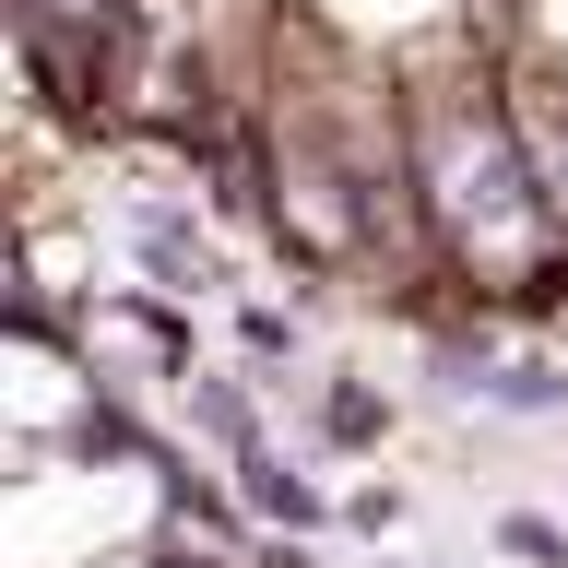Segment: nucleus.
Segmentation results:
<instances>
[{
  "mask_svg": "<svg viewBox=\"0 0 568 568\" xmlns=\"http://www.w3.org/2000/svg\"><path fill=\"white\" fill-rule=\"evenodd\" d=\"M237 509H248L261 532H296V545L344 521V497L320 486L308 462H284V450H248V462H237Z\"/></svg>",
  "mask_w": 568,
  "mask_h": 568,
  "instance_id": "2",
  "label": "nucleus"
},
{
  "mask_svg": "<svg viewBox=\"0 0 568 568\" xmlns=\"http://www.w3.org/2000/svg\"><path fill=\"white\" fill-rule=\"evenodd\" d=\"M119 237L142 248V273L166 284V296H225V248L202 237V202H166V190H142V202H119Z\"/></svg>",
  "mask_w": 568,
  "mask_h": 568,
  "instance_id": "1",
  "label": "nucleus"
},
{
  "mask_svg": "<svg viewBox=\"0 0 568 568\" xmlns=\"http://www.w3.org/2000/svg\"><path fill=\"white\" fill-rule=\"evenodd\" d=\"M237 344L261 355V367H284V355H296V320L284 308H237Z\"/></svg>",
  "mask_w": 568,
  "mask_h": 568,
  "instance_id": "8",
  "label": "nucleus"
},
{
  "mask_svg": "<svg viewBox=\"0 0 568 568\" xmlns=\"http://www.w3.org/2000/svg\"><path fill=\"white\" fill-rule=\"evenodd\" d=\"M344 532L390 545V532H403V486H355V497H344Z\"/></svg>",
  "mask_w": 568,
  "mask_h": 568,
  "instance_id": "7",
  "label": "nucleus"
},
{
  "mask_svg": "<svg viewBox=\"0 0 568 568\" xmlns=\"http://www.w3.org/2000/svg\"><path fill=\"white\" fill-rule=\"evenodd\" d=\"M379 438H390V390H367V379L320 390V450H379Z\"/></svg>",
  "mask_w": 568,
  "mask_h": 568,
  "instance_id": "5",
  "label": "nucleus"
},
{
  "mask_svg": "<svg viewBox=\"0 0 568 568\" xmlns=\"http://www.w3.org/2000/svg\"><path fill=\"white\" fill-rule=\"evenodd\" d=\"M497 557H521V568H568V521H545V509H497Z\"/></svg>",
  "mask_w": 568,
  "mask_h": 568,
  "instance_id": "6",
  "label": "nucleus"
},
{
  "mask_svg": "<svg viewBox=\"0 0 568 568\" xmlns=\"http://www.w3.org/2000/svg\"><path fill=\"white\" fill-rule=\"evenodd\" d=\"M379 568H438V557H379Z\"/></svg>",
  "mask_w": 568,
  "mask_h": 568,
  "instance_id": "9",
  "label": "nucleus"
},
{
  "mask_svg": "<svg viewBox=\"0 0 568 568\" xmlns=\"http://www.w3.org/2000/svg\"><path fill=\"white\" fill-rule=\"evenodd\" d=\"M178 415L202 426V438H213V450H225V462L273 450V426H261V403H248L237 379H213V367H202V379H178Z\"/></svg>",
  "mask_w": 568,
  "mask_h": 568,
  "instance_id": "4",
  "label": "nucleus"
},
{
  "mask_svg": "<svg viewBox=\"0 0 568 568\" xmlns=\"http://www.w3.org/2000/svg\"><path fill=\"white\" fill-rule=\"evenodd\" d=\"M509 119H521L532 190H545V213H557V237H568V83L557 71H521V83H509Z\"/></svg>",
  "mask_w": 568,
  "mask_h": 568,
  "instance_id": "3",
  "label": "nucleus"
}]
</instances>
